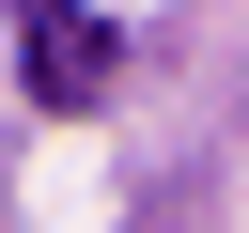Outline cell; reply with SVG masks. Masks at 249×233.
Returning a JSON list of instances; mask_svg holds the SVG:
<instances>
[{
  "label": "cell",
  "instance_id": "cell-1",
  "mask_svg": "<svg viewBox=\"0 0 249 233\" xmlns=\"http://www.w3.org/2000/svg\"><path fill=\"white\" fill-rule=\"evenodd\" d=\"M16 47H31V109H93L109 93V31L78 0H16Z\"/></svg>",
  "mask_w": 249,
  "mask_h": 233
}]
</instances>
